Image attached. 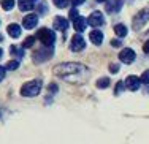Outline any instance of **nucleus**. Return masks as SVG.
I'll return each mask as SVG.
<instances>
[{
  "instance_id": "obj_1",
  "label": "nucleus",
  "mask_w": 149,
  "mask_h": 144,
  "mask_svg": "<svg viewBox=\"0 0 149 144\" xmlns=\"http://www.w3.org/2000/svg\"><path fill=\"white\" fill-rule=\"evenodd\" d=\"M54 75L57 78L73 84H81L89 76V71L83 64H74V62H67V64H59L54 66Z\"/></svg>"
},
{
  "instance_id": "obj_2",
  "label": "nucleus",
  "mask_w": 149,
  "mask_h": 144,
  "mask_svg": "<svg viewBox=\"0 0 149 144\" xmlns=\"http://www.w3.org/2000/svg\"><path fill=\"white\" fill-rule=\"evenodd\" d=\"M41 87H43V84H41L40 79H33V81H29V82H26L22 87H21V95L22 97H37L38 93H40Z\"/></svg>"
},
{
  "instance_id": "obj_3",
  "label": "nucleus",
  "mask_w": 149,
  "mask_h": 144,
  "mask_svg": "<svg viewBox=\"0 0 149 144\" xmlns=\"http://www.w3.org/2000/svg\"><path fill=\"white\" fill-rule=\"evenodd\" d=\"M37 38L45 44L46 48H51L52 44H54V41H56L54 32H52V30H49V29H40L37 32Z\"/></svg>"
},
{
  "instance_id": "obj_4",
  "label": "nucleus",
  "mask_w": 149,
  "mask_h": 144,
  "mask_svg": "<svg viewBox=\"0 0 149 144\" xmlns=\"http://www.w3.org/2000/svg\"><path fill=\"white\" fill-rule=\"evenodd\" d=\"M148 19H149V6L144 10H141V11H138V15L133 17V29L143 27L144 24L148 22Z\"/></svg>"
},
{
  "instance_id": "obj_5",
  "label": "nucleus",
  "mask_w": 149,
  "mask_h": 144,
  "mask_svg": "<svg viewBox=\"0 0 149 144\" xmlns=\"http://www.w3.org/2000/svg\"><path fill=\"white\" fill-rule=\"evenodd\" d=\"M51 55H52V49H49V48L38 49V51L33 52V62H35V64H41V62L49 60Z\"/></svg>"
},
{
  "instance_id": "obj_6",
  "label": "nucleus",
  "mask_w": 149,
  "mask_h": 144,
  "mask_svg": "<svg viewBox=\"0 0 149 144\" xmlns=\"http://www.w3.org/2000/svg\"><path fill=\"white\" fill-rule=\"evenodd\" d=\"M84 48H86V41H84V38L81 37L79 33L73 35L72 44H70V49H72V51H74V52H79V51H83Z\"/></svg>"
},
{
  "instance_id": "obj_7",
  "label": "nucleus",
  "mask_w": 149,
  "mask_h": 144,
  "mask_svg": "<svg viewBox=\"0 0 149 144\" xmlns=\"http://www.w3.org/2000/svg\"><path fill=\"white\" fill-rule=\"evenodd\" d=\"M135 51L133 49H130V48H125V49H122L120 51V54H119V59H120V62H124V64H132V62L135 60Z\"/></svg>"
},
{
  "instance_id": "obj_8",
  "label": "nucleus",
  "mask_w": 149,
  "mask_h": 144,
  "mask_svg": "<svg viewBox=\"0 0 149 144\" xmlns=\"http://www.w3.org/2000/svg\"><path fill=\"white\" fill-rule=\"evenodd\" d=\"M124 86L127 87L129 90H138L140 89V86H141V81H140V78L138 76H129V78H125V81H124Z\"/></svg>"
},
{
  "instance_id": "obj_9",
  "label": "nucleus",
  "mask_w": 149,
  "mask_h": 144,
  "mask_svg": "<svg viewBox=\"0 0 149 144\" xmlns=\"http://www.w3.org/2000/svg\"><path fill=\"white\" fill-rule=\"evenodd\" d=\"M103 22H105V19H103V15H102L100 11H94L89 17H87V24L92 27H98Z\"/></svg>"
},
{
  "instance_id": "obj_10",
  "label": "nucleus",
  "mask_w": 149,
  "mask_h": 144,
  "mask_svg": "<svg viewBox=\"0 0 149 144\" xmlns=\"http://www.w3.org/2000/svg\"><path fill=\"white\" fill-rule=\"evenodd\" d=\"M37 22H38V16L37 15H27L22 21V24H24L26 29H33V27L37 26Z\"/></svg>"
},
{
  "instance_id": "obj_11",
  "label": "nucleus",
  "mask_w": 149,
  "mask_h": 144,
  "mask_svg": "<svg viewBox=\"0 0 149 144\" xmlns=\"http://www.w3.org/2000/svg\"><path fill=\"white\" fill-rule=\"evenodd\" d=\"M52 24H54L56 30H67V27H68V21H67L65 17H60V16H56Z\"/></svg>"
},
{
  "instance_id": "obj_12",
  "label": "nucleus",
  "mask_w": 149,
  "mask_h": 144,
  "mask_svg": "<svg viewBox=\"0 0 149 144\" xmlns=\"http://www.w3.org/2000/svg\"><path fill=\"white\" fill-rule=\"evenodd\" d=\"M89 40L94 44H102V41H103V33H102L100 30H92L89 33Z\"/></svg>"
},
{
  "instance_id": "obj_13",
  "label": "nucleus",
  "mask_w": 149,
  "mask_h": 144,
  "mask_svg": "<svg viewBox=\"0 0 149 144\" xmlns=\"http://www.w3.org/2000/svg\"><path fill=\"white\" fill-rule=\"evenodd\" d=\"M86 24H87V19H84V17L78 16L76 19L73 21V26H74V30L76 32H83L84 29H86Z\"/></svg>"
},
{
  "instance_id": "obj_14",
  "label": "nucleus",
  "mask_w": 149,
  "mask_h": 144,
  "mask_svg": "<svg viewBox=\"0 0 149 144\" xmlns=\"http://www.w3.org/2000/svg\"><path fill=\"white\" fill-rule=\"evenodd\" d=\"M6 32H8L10 37H13V38H17L21 35V27L17 26V24H10L8 27H6Z\"/></svg>"
},
{
  "instance_id": "obj_15",
  "label": "nucleus",
  "mask_w": 149,
  "mask_h": 144,
  "mask_svg": "<svg viewBox=\"0 0 149 144\" xmlns=\"http://www.w3.org/2000/svg\"><path fill=\"white\" fill-rule=\"evenodd\" d=\"M120 6H122V0H114V2L108 3L106 11H108V13H118L120 10Z\"/></svg>"
},
{
  "instance_id": "obj_16",
  "label": "nucleus",
  "mask_w": 149,
  "mask_h": 144,
  "mask_svg": "<svg viewBox=\"0 0 149 144\" xmlns=\"http://www.w3.org/2000/svg\"><path fill=\"white\" fill-rule=\"evenodd\" d=\"M33 6V0H19V8L22 11H30Z\"/></svg>"
},
{
  "instance_id": "obj_17",
  "label": "nucleus",
  "mask_w": 149,
  "mask_h": 144,
  "mask_svg": "<svg viewBox=\"0 0 149 144\" xmlns=\"http://www.w3.org/2000/svg\"><path fill=\"white\" fill-rule=\"evenodd\" d=\"M114 32L119 38H122L127 35V27L124 26V24H118V26H114Z\"/></svg>"
},
{
  "instance_id": "obj_18",
  "label": "nucleus",
  "mask_w": 149,
  "mask_h": 144,
  "mask_svg": "<svg viewBox=\"0 0 149 144\" xmlns=\"http://www.w3.org/2000/svg\"><path fill=\"white\" fill-rule=\"evenodd\" d=\"M0 3H2V8L5 11H10L15 6V0H0Z\"/></svg>"
},
{
  "instance_id": "obj_19",
  "label": "nucleus",
  "mask_w": 149,
  "mask_h": 144,
  "mask_svg": "<svg viewBox=\"0 0 149 144\" xmlns=\"http://www.w3.org/2000/svg\"><path fill=\"white\" fill-rule=\"evenodd\" d=\"M10 52H11L13 55H16L17 59H21L24 55V49H21V48H17V46H11V48H10Z\"/></svg>"
},
{
  "instance_id": "obj_20",
  "label": "nucleus",
  "mask_w": 149,
  "mask_h": 144,
  "mask_svg": "<svg viewBox=\"0 0 149 144\" xmlns=\"http://www.w3.org/2000/svg\"><path fill=\"white\" fill-rule=\"evenodd\" d=\"M109 86V79L108 78H102L97 81V87L98 89H106V87Z\"/></svg>"
},
{
  "instance_id": "obj_21",
  "label": "nucleus",
  "mask_w": 149,
  "mask_h": 144,
  "mask_svg": "<svg viewBox=\"0 0 149 144\" xmlns=\"http://www.w3.org/2000/svg\"><path fill=\"white\" fill-rule=\"evenodd\" d=\"M35 40H37L35 37H27L26 40H24V43H22V48H30L32 44L35 43Z\"/></svg>"
},
{
  "instance_id": "obj_22",
  "label": "nucleus",
  "mask_w": 149,
  "mask_h": 144,
  "mask_svg": "<svg viewBox=\"0 0 149 144\" xmlns=\"http://www.w3.org/2000/svg\"><path fill=\"white\" fill-rule=\"evenodd\" d=\"M17 66H19V62L17 60H10L8 64L5 65V70H16Z\"/></svg>"
},
{
  "instance_id": "obj_23",
  "label": "nucleus",
  "mask_w": 149,
  "mask_h": 144,
  "mask_svg": "<svg viewBox=\"0 0 149 144\" xmlns=\"http://www.w3.org/2000/svg\"><path fill=\"white\" fill-rule=\"evenodd\" d=\"M54 2V5L57 6V8H65L67 5H68V0H52Z\"/></svg>"
},
{
  "instance_id": "obj_24",
  "label": "nucleus",
  "mask_w": 149,
  "mask_h": 144,
  "mask_svg": "<svg viewBox=\"0 0 149 144\" xmlns=\"http://www.w3.org/2000/svg\"><path fill=\"white\" fill-rule=\"evenodd\" d=\"M140 81L143 84H149V70H146V71L141 75V78H140Z\"/></svg>"
},
{
  "instance_id": "obj_25",
  "label": "nucleus",
  "mask_w": 149,
  "mask_h": 144,
  "mask_svg": "<svg viewBox=\"0 0 149 144\" xmlns=\"http://www.w3.org/2000/svg\"><path fill=\"white\" fill-rule=\"evenodd\" d=\"M109 71H111V73H118L119 71V65L111 64V65H109Z\"/></svg>"
},
{
  "instance_id": "obj_26",
  "label": "nucleus",
  "mask_w": 149,
  "mask_h": 144,
  "mask_svg": "<svg viewBox=\"0 0 149 144\" xmlns=\"http://www.w3.org/2000/svg\"><path fill=\"white\" fill-rule=\"evenodd\" d=\"M76 17H78V10H74V8H73L72 11H70V19H73V21H74Z\"/></svg>"
},
{
  "instance_id": "obj_27",
  "label": "nucleus",
  "mask_w": 149,
  "mask_h": 144,
  "mask_svg": "<svg viewBox=\"0 0 149 144\" xmlns=\"http://www.w3.org/2000/svg\"><path fill=\"white\" fill-rule=\"evenodd\" d=\"M48 90L51 93H56V92H57V86H56V84H51V86L48 87Z\"/></svg>"
},
{
  "instance_id": "obj_28",
  "label": "nucleus",
  "mask_w": 149,
  "mask_h": 144,
  "mask_svg": "<svg viewBox=\"0 0 149 144\" xmlns=\"http://www.w3.org/2000/svg\"><path fill=\"white\" fill-rule=\"evenodd\" d=\"M122 87H124V82L120 81V82H118V86H116V95H118L120 90H122Z\"/></svg>"
},
{
  "instance_id": "obj_29",
  "label": "nucleus",
  "mask_w": 149,
  "mask_h": 144,
  "mask_svg": "<svg viewBox=\"0 0 149 144\" xmlns=\"http://www.w3.org/2000/svg\"><path fill=\"white\" fill-rule=\"evenodd\" d=\"M111 46L113 48H119L120 46V41L119 40H111Z\"/></svg>"
},
{
  "instance_id": "obj_30",
  "label": "nucleus",
  "mask_w": 149,
  "mask_h": 144,
  "mask_svg": "<svg viewBox=\"0 0 149 144\" xmlns=\"http://www.w3.org/2000/svg\"><path fill=\"white\" fill-rule=\"evenodd\" d=\"M143 51H144V52H146V54H149V40H148V41H146V43H144V44H143Z\"/></svg>"
},
{
  "instance_id": "obj_31",
  "label": "nucleus",
  "mask_w": 149,
  "mask_h": 144,
  "mask_svg": "<svg viewBox=\"0 0 149 144\" xmlns=\"http://www.w3.org/2000/svg\"><path fill=\"white\" fill-rule=\"evenodd\" d=\"M3 78H5V68H3V66H0V81H2Z\"/></svg>"
},
{
  "instance_id": "obj_32",
  "label": "nucleus",
  "mask_w": 149,
  "mask_h": 144,
  "mask_svg": "<svg viewBox=\"0 0 149 144\" xmlns=\"http://www.w3.org/2000/svg\"><path fill=\"white\" fill-rule=\"evenodd\" d=\"M86 0H72V3L73 5H81V3H84Z\"/></svg>"
},
{
  "instance_id": "obj_33",
  "label": "nucleus",
  "mask_w": 149,
  "mask_h": 144,
  "mask_svg": "<svg viewBox=\"0 0 149 144\" xmlns=\"http://www.w3.org/2000/svg\"><path fill=\"white\" fill-rule=\"evenodd\" d=\"M2 55H3V51H2V49H0V59H2Z\"/></svg>"
},
{
  "instance_id": "obj_34",
  "label": "nucleus",
  "mask_w": 149,
  "mask_h": 144,
  "mask_svg": "<svg viewBox=\"0 0 149 144\" xmlns=\"http://www.w3.org/2000/svg\"><path fill=\"white\" fill-rule=\"evenodd\" d=\"M97 2H108V0H97Z\"/></svg>"
},
{
  "instance_id": "obj_35",
  "label": "nucleus",
  "mask_w": 149,
  "mask_h": 144,
  "mask_svg": "<svg viewBox=\"0 0 149 144\" xmlns=\"http://www.w3.org/2000/svg\"><path fill=\"white\" fill-rule=\"evenodd\" d=\"M2 40H3V37H2V35H0V41H2Z\"/></svg>"
}]
</instances>
